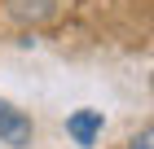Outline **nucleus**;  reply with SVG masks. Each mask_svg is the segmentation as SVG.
<instances>
[{
    "instance_id": "nucleus-1",
    "label": "nucleus",
    "mask_w": 154,
    "mask_h": 149,
    "mask_svg": "<svg viewBox=\"0 0 154 149\" xmlns=\"http://www.w3.org/2000/svg\"><path fill=\"white\" fill-rule=\"evenodd\" d=\"M31 132H35L31 118H26L22 110H13V105L0 97V140H5L9 149H26L31 145Z\"/></svg>"
},
{
    "instance_id": "nucleus-2",
    "label": "nucleus",
    "mask_w": 154,
    "mask_h": 149,
    "mask_svg": "<svg viewBox=\"0 0 154 149\" xmlns=\"http://www.w3.org/2000/svg\"><path fill=\"white\" fill-rule=\"evenodd\" d=\"M66 136L79 149L97 145V136H101V110H75V114L66 118Z\"/></svg>"
},
{
    "instance_id": "nucleus-3",
    "label": "nucleus",
    "mask_w": 154,
    "mask_h": 149,
    "mask_svg": "<svg viewBox=\"0 0 154 149\" xmlns=\"http://www.w3.org/2000/svg\"><path fill=\"white\" fill-rule=\"evenodd\" d=\"M128 149H154V127H145V132H137V136L128 140Z\"/></svg>"
}]
</instances>
